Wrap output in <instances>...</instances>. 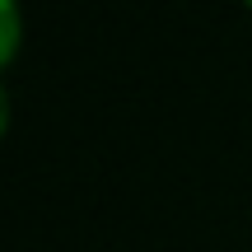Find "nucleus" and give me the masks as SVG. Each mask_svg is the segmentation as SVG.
<instances>
[{"instance_id": "obj_1", "label": "nucleus", "mask_w": 252, "mask_h": 252, "mask_svg": "<svg viewBox=\"0 0 252 252\" xmlns=\"http://www.w3.org/2000/svg\"><path fill=\"white\" fill-rule=\"evenodd\" d=\"M19 37H24V14H19V0H0V65L14 61Z\"/></svg>"}, {"instance_id": "obj_2", "label": "nucleus", "mask_w": 252, "mask_h": 252, "mask_svg": "<svg viewBox=\"0 0 252 252\" xmlns=\"http://www.w3.org/2000/svg\"><path fill=\"white\" fill-rule=\"evenodd\" d=\"M5 126H9V94H5V84H0V135H5Z\"/></svg>"}, {"instance_id": "obj_3", "label": "nucleus", "mask_w": 252, "mask_h": 252, "mask_svg": "<svg viewBox=\"0 0 252 252\" xmlns=\"http://www.w3.org/2000/svg\"><path fill=\"white\" fill-rule=\"evenodd\" d=\"M248 5H252V0H248Z\"/></svg>"}]
</instances>
